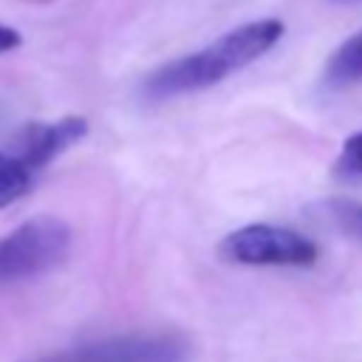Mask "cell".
Returning <instances> with one entry per match:
<instances>
[{
    "mask_svg": "<svg viewBox=\"0 0 362 362\" xmlns=\"http://www.w3.org/2000/svg\"><path fill=\"white\" fill-rule=\"evenodd\" d=\"M362 82V28L354 31L325 62V85L348 88Z\"/></svg>",
    "mask_w": 362,
    "mask_h": 362,
    "instance_id": "6",
    "label": "cell"
},
{
    "mask_svg": "<svg viewBox=\"0 0 362 362\" xmlns=\"http://www.w3.org/2000/svg\"><path fill=\"white\" fill-rule=\"evenodd\" d=\"M283 34H286V25L277 17L243 23L221 34L201 51L170 59L153 74H147L141 82V93L147 99H173V96L206 90L223 82L226 76L243 71L255 59H260L266 51H272L280 42Z\"/></svg>",
    "mask_w": 362,
    "mask_h": 362,
    "instance_id": "1",
    "label": "cell"
},
{
    "mask_svg": "<svg viewBox=\"0 0 362 362\" xmlns=\"http://www.w3.org/2000/svg\"><path fill=\"white\" fill-rule=\"evenodd\" d=\"M74 235L62 218L37 215L0 238V288L34 280L57 269L71 252Z\"/></svg>",
    "mask_w": 362,
    "mask_h": 362,
    "instance_id": "2",
    "label": "cell"
},
{
    "mask_svg": "<svg viewBox=\"0 0 362 362\" xmlns=\"http://www.w3.org/2000/svg\"><path fill=\"white\" fill-rule=\"evenodd\" d=\"M85 136H88V119H82V116H65V119H57V122L28 124L20 133V150H17V156L23 158V164L28 170L40 173L59 153H65L68 147H74Z\"/></svg>",
    "mask_w": 362,
    "mask_h": 362,
    "instance_id": "5",
    "label": "cell"
},
{
    "mask_svg": "<svg viewBox=\"0 0 362 362\" xmlns=\"http://www.w3.org/2000/svg\"><path fill=\"white\" fill-rule=\"evenodd\" d=\"M31 3H51V0H31Z\"/></svg>",
    "mask_w": 362,
    "mask_h": 362,
    "instance_id": "11",
    "label": "cell"
},
{
    "mask_svg": "<svg viewBox=\"0 0 362 362\" xmlns=\"http://www.w3.org/2000/svg\"><path fill=\"white\" fill-rule=\"evenodd\" d=\"M34 175L37 173L28 170L17 153L11 156L0 150V209L20 201L34 187Z\"/></svg>",
    "mask_w": 362,
    "mask_h": 362,
    "instance_id": "7",
    "label": "cell"
},
{
    "mask_svg": "<svg viewBox=\"0 0 362 362\" xmlns=\"http://www.w3.org/2000/svg\"><path fill=\"white\" fill-rule=\"evenodd\" d=\"M337 167H339L342 175H359L362 178V130L359 133H351L345 139Z\"/></svg>",
    "mask_w": 362,
    "mask_h": 362,
    "instance_id": "9",
    "label": "cell"
},
{
    "mask_svg": "<svg viewBox=\"0 0 362 362\" xmlns=\"http://www.w3.org/2000/svg\"><path fill=\"white\" fill-rule=\"evenodd\" d=\"M325 215L339 229L362 238V204H356V201H328L325 204Z\"/></svg>",
    "mask_w": 362,
    "mask_h": 362,
    "instance_id": "8",
    "label": "cell"
},
{
    "mask_svg": "<svg viewBox=\"0 0 362 362\" xmlns=\"http://www.w3.org/2000/svg\"><path fill=\"white\" fill-rule=\"evenodd\" d=\"M20 42H23L20 31H17V28H11V25H3V23H0V54L20 48Z\"/></svg>",
    "mask_w": 362,
    "mask_h": 362,
    "instance_id": "10",
    "label": "cell"
},
{
    "mask_svg": "<svg viewBox=\"0 0 362 362\" xmlns=\"http://www.w3.org/2000/svg\"><path fill=\"white\" fill-rule=\"evenodd\" d=\"M218 252L240 266H311L320 255L311 238L277 223H246L229 232Z\"/></svg>",
    "mask_w": 362,
    "mask_h": 362,
    "instance_id": "3",
    "label": "cell"
},
{
    "mask_svg": "<svg viewBox=\"0 0 362 362\" xmlns=\"http://www.w3.org/2000/svg\"><path fill=\"white\" fill-rule=\"evenodd\" d=\"M189 345L181 334H124L65 348L31 362H187Z\"/></svg>",
    "mask_w": 362,
    "mask_h": 362,
    "instance_id": "4",
    "label": "cell"
}]
</instances>
